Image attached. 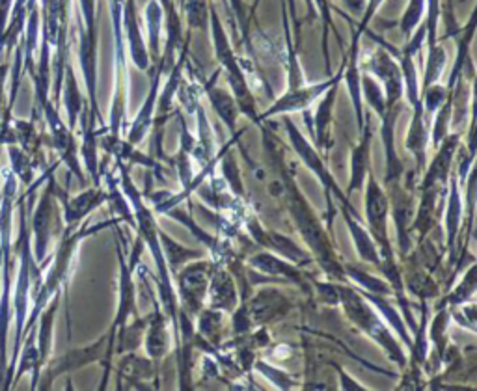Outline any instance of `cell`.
Masks as SVG:
<instances>
[{
  "mask_svg": "<svg viewBox=\"0 0 477 391\" xmlns=\"http://www.w3.org/2000/svg\"><path fill=\"white\" fill-rule=\"evenodd\" d=\"M261 133H263V148L265 153L271 158V166L274 168V181L271 183L269 190L276 198L286 203V209L289 212L291 220L295 222V227L303 237V241L308 244V250L312 256H315V261L319 263L321 269L334 280V281H343V263L340 261L338 254H335V248L332 244V239L328 235V231L325 226L319 222V218L315 217L313 209L310 207L308 200L300 192L298 185L293 180V173L288 170L284 163V150H281V142L274 136V133L265 127L261 123Z\"/></svg>",
  "mask_w": 477,
  "mask_h": 391,
  "instance_id": "obj_1",
  "label": "cell"
},
{
  "mask_svg": "<svg viewBox=\"0 0 477 391\" xmlns=\"http://www.w3.org/2000/svg\"><path fill=\"white\" fill-rule=\"evenodd\" d=\"M209 30H211V40H213L215 58L220 64V69H224L227 88L237 101L241 116L249 118L252 123H256V126L259 127L261 121H259L256 96L252 92L249 77H246V73H244L237 52H235L232 42H229V35H227L213 4H209Z\"/></svg>",
  "mask_w": 477,
  "mask_h": 391,
  "instance_id": "obj_2",
  "label": "cell"
},
{
  "mask_svg": "<svg viewBox=\"0 0 477 391\" xmlns=\"http://www.w3.org/2000/svg\"><path fill=\"white\" fill-rule=\"evenodd\" d=\"M335 289H338V304L343 308L349 321L358 326L371 341H375L399 369H406L409 360H406L403 345L396 340L394 332L388 328L382 317L369 304L362 291L342 286V283H335Z\"/></svg>",
  "mask_w": 477,
  "mask_h": 391,
  "instance_id": "obj_3",
  "label": "cell"
},
{
  "mask_svg": "<svg viewBox=\"0 0 477 391\" xmlns=\"http://www.w3.org/2000/svg\"><path fill=\"white\" fill-rule=\"evenodd\" d=\"M58 168V163L55 166L45 168V180H43V190L40 194V200L36 202V211L30 215L28 209V229H30V242H32V256L36 263L45 269L47 259L50 256L52 241L60 239L64 234V218H62V207L57 198V177L55 172ZM32 205V203H30Z\"/></svg>",
  "mask_w": 477,
  "mask_h": 391,
  "instance_id": "obj_4",
  "label": "cell"
},
{
  "mask_svg": "<svg viewBox=\"0 0 477 391\" xmlns=\"http://www.w3.org/2000/svg\"><path fill=\"white\" fill-rule=\"evenodd\" d=\"M114 345H116V330L109 328L92 345L72 349L58 358H49V362L45 364V367L40 372L36 389H49L52 384H55L57 379L67 375V372H75L86 365H92V364H101L104 367V377L101 380V389L107 387L109 372H111L112 358H114Z\"/></svg>",
  "mask_w": 477,
  "mask_h": 391,
  "instance_id": "obj_5",
  "label": "cell"
},
{
  "mask_svg": "<svg viewBox=\"0 0 477 391\" xmlns=\"http://www.w3.org/2000/svg\"><path fill=\"white\" fill-rule=\"evenodd\" d=\"M284 127H286L291 148L295 150V153L298 155L300 161L304 163V166L317 177V181H319L321 187H323L327 209L330 211L327 224H328V227H332V220H334V215H335L334 198L338 200L342 203V207H345V209H355V207H352V203L349 202V196L340 188L338 181L334 180V175L328 170L323 155L317 151V148L304 136V133L295 126L293 119L289 118V114L284 116Z\"/></svg>",
  "mask_w": 477,
  "mask_h": 391,
  "instance_id": "obj_6",
  "label": "cell"
},
{
  "mask_svg": "<svg viewBox=\"0 0 477 391\" xmlns=\"http://www.w3.org/2000/svg\"><path fill=\"white\" fill-rule=\"evenodd\" d=\"M364 202H365V227L377 242L381 261L396 259L392 242L388 239V217H390V198L386 190L377 181V177L369 172L364 185Z\"/></svg>",
  "mask_w": 477,
  "mask_h": 391,
  "instance_id": "obj_7",
  "label": "cell"
},
{
  "mask_svg": "<svg viewBox=\"0 0 477 391\" xmlns=\"http://www.w3.org/2000/svg\"><path fill=\"white\" fill-rule=\"evenodd\" d=\"M379 42L377 49L369 52V57L364 60L365 73L375 77L386 97V106H397L403 104L404 97V86H403V73L399 62L396 58V49L388 45L384 40L375 38Z\"/></svg>",
  "mask_w": 477,
  "mask_h": 391,
  "instance_id": "obj_8",
  "label": "cell"
},
{
  "mask_svg": "<svg viewBox=\"0 0 477 391\" xmlns=\"http://www.w3.org/2000/svg\"><path fill=\"white\" fill-rule=\"evenodd\" d=\"M217 263L213 259L190 261L178 271V289H180V311L188 317H196L205 308L207 288L211 274Z\"/></svg>",
  "mask_w": 477,
  "mask_h": 391,
  "instance_id": "obj_9",
  "label": "cell"
},
{
  "mask_svg": "<svg viewBox=\"0 0 477 391\" xmlns=\"http://www.w3.org/2000/svg\"><path fill=\"white\" fill-rule=\"evenodd\" d=\"M343 77V62L340 65V71L334 77H328L327 80L321 82H313V84H303V86H295V88H288V90L281 94L278 99L273 101V104L269 106L267 111L259 112V121L265 123L271 118L276 116H286V114H293V112H304L310 111V106L319 99L328 88L342 80Z\"/></svg>",
  "mask_w": 477,
  "mask_h": 391,
  "instance_id": "obj_10",
  "label": "cell"
},
{
  "mask_svg": "<svg viewBox=\"0 0 477 391\" xmlns=\"http://www.w3.org/2000/svg\"><path fill=\"white\" fill-rule=\"evenodd\" d=\"M244 226H246V231L250 234L252 241L256 244H259L261 248H265V250H271L276 256L291 261L296 266H306L313 261V256L308 250H304L303 246H298L288 235H281V234H278V231L263 227L256 217L246 218Z\"/></svg>",
  "mask_w": 477,
  "mask_h": 391,
  "instance_id": "obj_11",
  "label": "cell"
},
{
  "mask_svg": "<svg viewBox=\"0 0 477 391\" xmlns=\"http://www.w3.org/2000/svg\"><path fill=\"white\" fill-rule=\"evenodd\" d=\"M57 198L62 207V218L65 229H77L92 212L109 200V190H104L101 185H94L75 196H69L57 183Z\"/></svg>",
  "mask_w": 477,
  "mask_h": 391,
  "instance_id": "obj_12",
  "label": "cell"
},
{
  "mask_svg": "<svg viewBox=\"0 0 477 391\" xmlns=\"http://www.w3.org/2000/svg\"><path fill=\"white\" fill-rule=\"evenodd\" d=\"M239 304L244 308L246 315H249L252 326H265L273 321H278L280 317L288 315L293 306L286 293L276 288H265L250 300L246 298L244 302H239Z\"/></svg>",
  "mask_w": 477,
  "mask_h": 391,
  "instance_id": "obj_13",
  "label": "cell"
},
{
  "mask_svg": "<svg viewBox=\"0 0 477 391\" xmlns=\"http://www.w3.org/2000/svg\"><path fill=\"white\" fill-rule=\"evenodd\" d=\"M465 133H457L451 131L444 140L440 142L438 148L435 150V157L433 161L426 166L421 173V183H419V190L421 188H429V187H448L450 175H451V166L457 157V150L461 146Z\"/></svg>",
  "mask_w": 477,
  "mask_h": 391,
  "instance_id": "obj_14",
  "label": "cell"
},
{
  "mask_svg": "<svg viewBox=\"0 0 477 391\" xmlns=\"http://www.w3.org/2000/svg\"><path fill=\"white\" fill-rule=\"evenodd\" d=\"M163 12H165V21H163V30L166 32L165 40V50L161 52V58H158V65H161L163 73L168 75L172 67L178 62V55L188 38L183 35V19L180 15L178 6H175V0H161Z\"/></svg>",
  "mask_w": 477,
  "mask_h": 391,
  "instance_id": "obj_15",
  "label": "cell"
},
{
  "mask_svg": "<svg viewBox=\"0 0 477 391\" xmlns=\"http://www.w3.org/2000/svg\"><path fill=\"white\" fill-rule=\"evenodd\" d=\"M150 73H151V88L150 92L140 106L138 114L135 116V121L131 123V127L127 131V142L133 146H140L146 140V136L150 134V131L153 129L155 123V111H157V97L158 92H161V79H163V69L158 65V62H153V65H150Z\"/></svg>",
  "mask_w": 477,
  "mask_h": 391,
  "instance_id": "obj_16",
  "label": "cell"
},
{
  "mask_svg": "<svg viewBox=\"0 0 477 391\" xmlns=\"http://www.w3.org/2000/svg\"><path fill=\"white\" fill-rule=\"evenodd\" d=\"M399 112H401V104L386 106L384 114L379 118L381 119V138H382L384 158H386L384 180L388 185L403 181V173H404L403 161L399 158V153L396 148V126H397Z\"/></svg>",
  "mask_w": 477,
  "mask_h": 391,
  "instance_id": "obj_17",
  "label": "cell"
},
{
  "mask_svg": "<svg viewBox=\"0 0 477 391\" xmlns=\"http://www.w3.org/2000/svg\"><path fill=\"white\" fill-rule=\"evenodd\" d=\"M340 84L342 80L334 82L328 90L317 99V111L313 114V123H310L308 114L304 111L306 121L310 129L313 131V146L317 148V151L323 153L327 150H330L332 146V121H334V106H335V99H338V92H340Z\"/></svg>",
  "mask_w": 477,
  "mask_h": 391,
  "instance_id": "obj_18",
  "label": "cell"
},
{
  "mask_svg": "<svg viewBox=\"0 0 477 391\" xmlns=\"http://www.w3.org/2000/svg\"><path fill=\"white\" fill-rule=\"evenodd\" d=\"M205 306L222 313H232L239 306V291L234 274L224 266L217 264L209 280Z\"/></svg>",
  "mask_w": 477,
  "mask_h": 391,
  "instance_id": "obj_19",
  "label": "cell"
},
{
  "mask_svg": "<svg viewBox=\"0 0 477 391\" xmlns=\"http://www.w3.org/2000/svg\"><path fill=\"white\" fill-rule=\"evenodd\" d=\"M429 118L423 112L421 99L412 106V119L406 133V151H409L416 161V173L421 177L423 170L427 166V150H429Z\"/></svg>",
  "mask_w": 477,
  "mask_h": 391,
  "instance_id": "obj_20",
  "label": "cell"
},
{
  "mask_svg": "<svg viewBox=\"0 0 477 391\" xmlns=\"http://www.w3.org/2000/svg\"><path fill=\"white\" fill-rule=\"evenodd\" d=\"M246 263H249V266H252L254 271L261 272L263 276H267V278H271L274 281L276 280L291 281L303 291H308V286H306L303 274H300L298 266L293 264L291 261L284 259V257L276 256L274 252L254 254V256H250L249 259H246Z\"/></svg>",
  "mask_w": 477,
  "mask_h": 391,
  "instance_id": "obj_21",
  "label": "cell"
},
{
  "mask_svg": "<svg viewBox=\"0 0 477 391\" xmlns=\"http://www.w3.org/2000/svg\"><path fill=\"white\" fill-rule=\"evenodd\" d=\"M371 138H373V133H371L369 119H365L364 129L358 133V144L350 151V173L345 192L347 196L364 190L365 180L371 172Z\"/></svg>",
  "mask_w": 477,
  "mask_h": 391,
  "instance_id": "obj_22",
  "label": "cell"
},
{
  "mask_svg": "<svg viewBox=\"0 0 477 391\" xmlns=\"http://www.w3.org/2000/svg\"><path fill=\"white\" fill-rule=\"evenodd\" d=\"M170 318L161 308H155V311L150 315V323L144 334L142 345L146 347L148 358L158 362L163 360L172 349V334H170Z\"/></svg>",
  "mask_w": 477,
  "mask_h": 391,
  "instance_id": "obj_23",
  "label": "cell"
},
{
  "mask_svg": "<svg viewBox=\"0 0 477 391\" xmlns=\"http://www.w3.org/2000/svg\"><path fill=\"white\" fill-rule=\"evenodd\" d=\"M340 211H342V215L345 218V226L349 229L352 244H355L357 254L360 256V259L364 263L379 266L381 264V254H379L377 242L373 241V237H371V234L367 231L365 224L362 222V218H360V215L357 212V209H345V207H342Z\"/></svg>",
  "mask_w": 477,
  "mask_h": 391,
  "instance_id": "obj_24",
  "label": "cell"
},
{
  "mask_svg": "<svg viewBox=\"0 0 477 391\" xmlns=\"http://www.w3.org/2000/svg\"><path fill=\"white\" fill-rule=\"evenodd\" d=\"M204 92L211 103V109L215 111V114L227 127V131L232 134H239L237 133V121H239L241 112H239V106H237L234 94L229 90H224V88H220V86H217V75L204 86Z\"/></svg>",
  "mask_w": 477,
  "mask_h": 391,
  "instance_id": "obj_25",
  "label": "cell"
},
{
  "mask_svg": "<svg viewBox=\"0 0 477 391\" xmlns=\"http://www.w3.org/2000/svg\"><path fill=\"white\" fill-rule=\"evenodd\" d=\"M450 196H448V209H446V242H448V250L453 256L455 250V241L461 234L463 227V218H465V200L461 196V183H458L457 175H450Z\"/></svg>",
  "mask_w": 477,
  "mask_h": 391,
  "instance_id": "obj_26",
  "label": "cell"
},
{
  "mask_svg": "<svg viewBox=\"0 0 477 391\" xmlns=\"http://www.w3.org/2000/svg\"><path fill=\"white\" fill-rule=\"evenodd\" d=\"M60 94H62L64 106H65V112H67V126H69V129L75 131L79 118L86 106H84V97L79 90V82H77L72 64H65V67H64V79H62V86H60Z\"/></svg>",
  "mask_w": 477,
  "mask_h": 391,
  "instance_id": "obj_27",
  "label": "cell"
},
{
  "mask_svg": "<svg viewBox=\"0 0 477 391\" xmlns=\"http://www.w3.org/2000/svg\"><path fill=\"white\" fill-rule=\"evenodd\" d=\"M442 190H446V187H429L421 188V200L418 205V212L412 220L411 229H414L418 234V241H426L431 234V229L436 220V200Z\"/></svg>",
  "mask_w": 477,
  "mask_h": 391,
  "instance_id": "obj_28",
  "label": "cell"
},
{
  "mask_svg": "<svg viewBox=\"0 0 477 391\" xmlns=\"http://www.w3.org/2000/svg\"><path fill=\"white\" fill-rule=\"evenodd\" d=\"M362 295L367 298L369 304L375 308V311L382 317V321L392 328V332L411 350V347H412V335H411V330L406 328V323H404V318H403L401 311H397L390 304V302H388V298H384L382 295H371V293H364V291H362Z\"/></svg>",
  "mask_w": 477,
  "mask_h": 391,
  "instance_id": "obj_29",
  "label": "cell"
},
{
  "mask_svg": "<svg viewBox=\"0 0 477 391\" xmlns=\"http://www.w3.org/2000/svg\"><path fill=\"white\" fill-rule=\"evenodd\" d=\"M6 153L10 161L8 170L13 173L17 183H21L25 188H30L38 180L40 163L19 146H8Z\"/></svg>",
  "mask_w": 477,
  "mask_h": 391,
  "instance_id": "obj_30",
  "label": "cell"
},
{
  "mask_svg": "<svg viewBox=\"0 0 477 391\" xmlns=\"http://www.w3.org/2000/svg\"><path fill=\"white\" fill-rule=\"evenodd\" d=\"M144 19L148 28V52L150 60L157 62L161 58V40H163V21L165 12L161 0H150L144 8Z\"/></svg>",
  "mask_w": 477,
  "mask_h": 391,
  "instance_id": "obj_31",
  "label": "cell"
},
{
  "mask_svg": "<svg viewBox=\"0 0 477 391\" xmlns=\"http://www.w3.org/2000/svg\"><path fill=\"white\" fill-rule=\"evenodd\" d=\"M237 140H239V134H232V140H229L227 144L224 146L226 150H222V151L219 153V161H217V163H219V166H220L222 180H224V183L227 185L229 192H232V194L235 196V198L242 200L246 194H244V183H242V177H241V170H239V165H237V161H235L234 153L227 150L229 146H234Z\"/></svg>",
  "mask_w": 477,
  "mask_h": 391,
  "instance_id": "obj_32",
  "label": "cell"
},
{
  "mask_svg": "<svg viewBox=\"0 0 477 391\" xmlns=\"http://www.w3.org/2000/svg\"><path fill=\"white\" fill-rule=\"evenodd\" d=\"M158 239H161V246H163L165 259L168 263L170 272L172 271H180L181 266H185L190 261H196V259L205 257L204 252L192 250V248H187V246H183L180 242H175L168 234H165V231H161V229H158Z\"/></svg>",
  "mask_w": 477,
  "mask_h": 391,
  "instance_id": "obj_33",
  "label": "cell"
},
{
  "mask_svg": "<svg viewBox=\"0 0 477 391\" xmlns=\"http://www.w3.org/2000/svg\"><path fill=\"white\" fill-rule=\"evenodd\" d=\"M451 321V311L450 306L442 304L436 315L433 317V321L427 325V335L431 340V347H435V356L444 362L448 354V326Z\"/></svg>",
  "mask_w": 477,
  "mask_h": 391,
  "instance_id": "obj_34",
  "label": "cell"
},
{
  "mask_svg": "<svg viewBox=\"0 0 477 391\" xmlns=\"http://www.w3.org/2000/svg\"><path fill=\"white\" fill-rule=\"evenodd\" d=\"M343 274H345V280L355 281L358 286V289L364 291V293L382 295V296H388V295L394 293L392 288H390V283H388L384 278L373 276L371 272L360 269V266L343 264Z\"/></svg>",
  "mask_w": 477,
  "mask_h": 391,
  "instance_id": "obj_35",
  "label": "cell"
},
{
  "mask_svg": "<svg viewBox=\"0 0 477 391\" xmlns=\"http://www.w3.org/2000/svg\"><path fill=\"white\" fill-rule=\"evenodd\" d=\"M446 64H448L446 49H444V45L438 42L427 52L426 71H423V80L419 82V92L423 90V88H427V86H431L435 82H440V77H442V73H444Z\"/></svg>",
  "mask_w": 477,
  "mask_h": 391,
  "instance_id": "obj_36",
  "label": "cell"
},
{
  "mask_svg": "<svg viewBox=\"0 0 477 391\" xmlns=\"http://www.w3.org/2000/svg\"><path fill=\"white\" fill-rule=\"evenodd\" d=\"M360 90H362L364 104H367L371 112H375L377 118H381L386 111V97H384V90H382L381 82L364 71L362 77H360Z\"/></svg>",
  "mask_w": 477,
  "mask_h": 391,
  "instance_id": "obj_37",
  "label": "cell"
},
{
  "mask_svg": "<svg viewBox=\"0 0 477 391\" xmlns=\"http://www.w3.org/2000/svg\"><path fill=\"white\" fill-rule=\"evenodd\" d=\"M119 371H121V377L129 379V382H133L138 387L140 382L151 379L155 369H153L151 358H140L136 356V354H127V356L119 364Z\"/></svg>",
  "mask_w": 477,
  "mask_h": 391,
  "instance_id": "obj_38",
  "label": "cell"
},
{
  "mask_svg": "<svg viewBox=\"0 0 477 391\" xmlns=\"http://www.w3.org/2000/svg\"><path fill=\"white\" fill-rule=\"evenodd\" d=\"M475 295V263L468 264V271L463 274V280L457 283L451 293L442 300L444 306H461L466 302H473Z\"/></svg>",
  "mask_w": 477,
  "mask_h": 391,
  "instance_id": "obj_39",
  "label": "cell"
},
{
  "mask_svg": "<svg viewBox=\"0 0 477 391\" xmlns=\"http://www.w3.org/2000/svg\"><path fill=\"white\" fill-rule=\"evenodd\" d=\"M183 12L188 30H209V3L207 0H183Z\"/></svg>",
  "mask_w": 477,
  "mask_h": 391,
  "instance_id": "obj_40",
  "label": "cell"
},
{
  "mask_svg": "<svg viewBox=\"0 0 477 391\" xmlns=\"http://www.w3.org/2000/svg\"><path fill=\"white\" fill-rule=\"evenodd\" d=\"M166 212H168V215H170L172 218L180 220L183 226H187L190 234H192L194 237H198V241H200L205 248H209L211 252H213V254L219 252V248L222 246V242H220L219 239H215V237H211V235L207 234V231H204V229L198 226L196 220H192V217L187 215L185 211H180L178 207H173V211H166Z\"/></svg>",
  "mask_w": 477,
  "mask_h": 391,
  "instance_id": "obj_41",
  "label": "cell"
},
{
  "mask_svg": "<svg viewBox=\"0 0 477 391\" xmlns=\"http://www.w3.org/2000/svg\"><path fill=\"white\" fill-rule=\"evenodd\" d=\"M404 288H409L414 295H418L419 298H435L438 295V286L435 283V280L431 278V274L423 269H416L406 278Z\"/></svg>",
  "mask_w": 477,
  "mask_h": 391,
  "instance_id": "obj_42",
  "label": "cell"
},
{
  "mask_svg": "<svg viewBox=\"0 0 477 391\" xmlns=\"http://www.w3.org/2000/svg\"><path fill=\"white\" fill-rule=\"evenodd\" d=\"M426 8H427V0H409L406 4V10L403 12V17L399 21V28L404 35V40L416 30V27L423 21L426 17Z\"/></svg>",
  "mask_w": 477,
  "mask_h": 391,
  "instance_id": "obj_43",
  "label": "cell"
},
{
  "mask_svg": "<svg viewBox=\"0 0 477 391\" xmlns=\"http://www.w3.org/2000/svg\"><path fill=\"white\" fill-rule=\"evenodd\" d=\"M450 90L440 82H435L427 88H423V90L419 92V99H421V104H423V112H426L427 118H431L442 104H444V101L450 97Z\"/></svg>",
  "mask_w": 477,
  "mask_h": 391,
  "instance_id": "obj_44",
  "label": "cell"
},
{
  "mask_svg": "<svg viewBox=\"0 0 477 391\" xmlns=\"http://www.w3.org/2000/svg\"><path fill=\"white\" fill-rule=\"evenodd\" d=\"M254 367H256V371L259 372V375H263L278 389H286L288 391V389H293L296 386V380L289 375L288 371L278 369V367L267 364L265 360H256Z\"/></svg>",
  "mask_w": 477,
  "mask_h": 391,
  "instance_id": "obj_45",
  "label": "cell"
},
{
  "mask_svg": "<svg viewBox=\"0 0 477 391\" xmlns=\"http://www.w3.org/2000/svg\"><path fill=\"white\" fill-rule=\"evenodd\" d=\"M81 19L79 32L88 35V38L97 40V27H96V0H79Z\"/></svg>",
  "mask_w": 477,
  "mask_h": 391,
  "instance_id": "obj_46",
  "label": "cell"
},
{
  "mask_svg": "<svg viewBox=\"0 0 477 391\" xmlns=\"http://www.w3.org/2000/svg\"><path fill=\"white\" fill-rule=\"evenodd\" d=\"M382 4H384V0H367V3H365V10H364V13H362V17H360V21H358V25H357L355 28H357L358 32L365 34L367 28H369V23L373 21L375 13L379 12V8H381Z\"/></svg>",
  "mask_w": 477,
  "mask_h": 391,
  "instance_id": "obj_47",
  "label": "cell"
},
{
  "mask_svg": "<svg viewBox=\"0 0 477 391\" xmlns=\"http://www.w3.org/2000/svg\"><path fill=\"white\" fill-rule=\"evenodd\" d=\"M334 369H335V372H338L340 387H342V389H345V391H365V389H367L362 382H358L357 379H352L343 367H340V365H335V364H334Z\"/></svg>",
  "mask_w": 477,
  "mask_h": 391,
  "instance_id": "obj_48",
  "label": "cell"
},
{
  "mask_svg": "<svg viewBox=\"0 0 477 391\" xmlns=\"http://www.w3.org/2000/svg\"><path fill=\"white\" fill-rule=\"evenodd\" d=\"M8 73H10V64H8V62H0V114H3V111H4Z\"/></svg>",
  "mask_w": 477,
  "mask_h": 391,
  "instance_id": "obj_49",
  "label": "cell"
},
{
  "mask_svg": "<svg viewBox=\"0 0 477 391\" xmlns=\"http://www.w3.org/2000/svg\"><path fill=\"white\" fill-rule=\"evenodd\" d=\"M342 3L349 10L350 15H355V17H358V19H360L364 10H365L367 0H342Z\"/></svg>",
  "mask_w": 477,
  "mask_h": 391,
  "instance_id": "obj_50",
  "label": "cell"
},
{
  "mask_svg": "<svg viewBox=\"0 0 477 391\" xmlns=\"http://www.w3.org/2000/svg\"><path fill=\"white\" fill-rule=\"evenodd\" d=\"M3 259H4V250L0 246V288H3Z\"/></svg>",
  "mask_w": 477,
  "mask_h": 391,
  "instance_id": "obj_51",
  "label": "cell"
}]
</instances>
